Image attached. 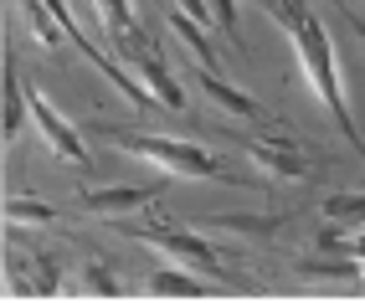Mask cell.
<instances>
[{
    "instance_id": "cell-8",
    "label": "cell",
    "mask_w": 365,
    "mask_h": 303,
    "mask_svg": "<svg viewBox=\"0 0 365 303\" xmlns=\"http://www.w3.org/2000/svg\"><path fill=\"white\" fill-rule=\"evenodd\" d=\"M196 83L216 98V103H222L227 113H237V118H247V123H273V113H267L262 103H257V98H247V93H237V88H227L222 78H216V67H201L196 72Z\"/></svg>"
},
{
    "instance_id": "cell-7",
    "label": "cell",
    "mask_w": 365,
    "mask_h": 303,
    "mask_svg": "<svg viewBox=\"0 0 365 303\" xmlns=\"http://www.w3.org/2000/svg\"><path fill=\"white\" fill-rule=\"evenodd\" d=\"M11 277H16V288L21 293H57L62 288V267L52 252H31V262L26 257H11Z\"/></svg>"
},
{
    "instance_id": "cell-9",
    "label": "cell",
    "mask_w": 365,
    "mask_h": 303,
    "mask_svg": "<svg viewBox=\"0 0 365 303\" xmlns=\"http://www.w3.org/2000/svg\"><path fill=\"white\" fill-rule=\"evenodd\" d=\"M155 190L144 185H113V190H83V206L93 211H129V206H150Z\"/></svg>"
},
{
    "instance_id": "cell-17",
    "label": "cell",
    "mask_w": 365,
    "mask_h": 303,
    "mask_svg": "<svg viewBox=\"0 0 365 303\" xmlns=\"http://www.w3.org/2000/svg\"><path fill=\"white\" fill-rule=\"evenodd\" d=\"M83 283H88V293H98V298H113V293H118V277H113L103 262H88Z\"/></svg>"
},
{
    "instance_id": "cell-16",
    "label": "cell",
    "mask_w": 365,
    "mask_h": 303,
    "mask_svg": "<svg viewBox=\"0 0 365 303\" xmlns=\"http://www.w3.org/2000/svg\"><path fill=\"white\" fill-rule=\"evenodd\" d=\"M21 16L36 26V36H41L46 46H57V26H52V16H46V0H21Z\"/></svg>"
},
{
    "instance_id": "cell-15",
    "label": "cell",
    "mask_w": 365,
    "mask_h": 303,
    "mask_svg": "<svg viewBox=\"0 0 365 303\" xmlns=\"http://www.w3.org/2000/svg\"><path fill=\"white\" fill-rule=\"evenodd\" d=\"M324 216L329 221H365V195H329Z\"/></svg>"
},
{
    "instance_id": "cell-4",
    "label": "cell",
    "mask_w": 365,
    "mask_h": 303,
    "mask_svg": "<svg viewBox=\"0 0 365 303\" xmlns=\"http://www.w3.org/2000/svg\"><path fill=\"white\" fill-rule=\"evenodd\" d=\"M26 108H31L36 129H41L46 139H52V149H57L62 160H72V165H88V149H83V139L72 134V123H67V118H62V113H57L52 103H46L41 93H26Z\"/></svg>"
},
{
    "instance_id": "cell-13",
    "label": "cell",
    "mask_w": 365,
    "mask_h": 303,
    "mask_svg": "<svg viewBox=\"0 0 365 303\" xmlns=\"http://www.w3.org/2000/svg\"><path fill=\"white\" fill-rule=\"evenodd\" d=\"M98 16H103V31L108 36H118V41H124V36H134L139 26H134V16H129V6H124V0H98Z\"/></svg>"
},
{
    "instance_id": "cell-1",
    "label": "cell",
    "mask_w": 365,
    "mask_h": 303,
    "mask_svg": "<svg viewBox=\"0 0 365 303\" xmlns=\"http://www.w3.org/2000/svg\"><path fill=\"white\" fill-rule=\"evenodd\" d=\"M267 11H273L283 26H288V36H294V46H299V57H304V67H309V78H314V93L329 103V113L339 118V129H345V139L360 149V165H365V144H360V129L350 123V108H345V93H339V72H334V52H329V31L314 21L309 11H304V0H267Z\"/></svg>"
},
{
    "instance_id": "cell-5",
    "label": "cell",
    "mask_w": 365,
    "mask_h": 303,
    "mask_svg": "<svg viewBox=\"0 0 365 303\" xmlns=\"http://www.w3.org/2000/svg\"><path fill=\"white\" fill-rule=\"evenodd\" d=\"M118 46H124V57L144 72V83H150L155 93H160V103H170V108H180L185 103V98H180V88L175 83H170V72H165V62H160V52H150V46H144V31H134V36H124V41H118Z\"/></svg>"
},
{
    "instance_id": "cell-14",
    "label": "cell",
    "mask_w": 365,
    "mask_h": 303,
    "mask_svg": "<svg viewBox=\"0 0 365 303\" xmlns=\"http://www.w3.org/2000/svg\"><path fill=\"white\" fill-rule=\"evenodd\" d=\"M6 221H11V226H16V221H57V211L41 206L36 195H11V200H6Z\"/></svg>"
},
{
    "instance_id": "cell-20",
    "label": "cell",
    "mask_w": 365,
    "mask_h": 303,
    "mask_svg": "<svg viewBox=\"0 0 365 303\" xmlns=\"http://www.w3.org/2000/svg\"><path fill=\"white\" fill-rule=\"evenodd\" d=\"M185 11H196V21H206V0H180Z\"/></svg>"
},
{
    "instance_id": "cell-3",
    "label": "cell",
    "mask_w": 365,
    "mask_h": 303,
    "mask_svg": "<svg viewBox=\"0 0 365 303\" xmlns=\"http://www.w3.org/2000/svg\"><path fill=\"white\" fill-rule=\"evenodd\" d=\"M113 144H124V149H134V155L155 160V165L175 170V175H206V180H216V175H222V165H216V160L206 155V149H196V144H175V139H144V134H113Z\"/></svg>"
},
{
    "instance_id": "cell-11",
    "label": "cell",
    "mask_w": 365,
    "mask_h": 303,
    "mask_svg": "<svg viewBox=\"0 0 365 303\" xmlns=\"http://www.w3.org/2000/svg\"><path fill=\"white\" fill-rule=\"evenodd\" d=\"M170 26L190 41V52L201 57V67H216V52H211V41H206V31H201V21H190L185 11H170Z\"/></svg>"
},
{
    "instance_id": "cell-6",
    "label": "cell",
    "mask_w": 365,
    "mask_h": 303,
    "mask_svg": "<svg viewBox=\"0 0 365 303\" xmlns=\"http://www.w3.org/2000/svg\"><path fill=\"white\" fill-rule=\"evenodd\" d=\"M247 155L267 170V175H288V180H304V160H299V144L288 134H273V139H247Z\"/></svg>"
},
{
    "instance_id": "cell-18",
    "label": "cell",
    "mask_w": 365,
    "mask_h": 303,
    "mask_svg": "<svg viewBox=\"0 0 365 303\" xmlns=\"http://www.w3.org/2000/svg\"><path fill=\"white\" fill-rule=\"evenodd\" d=\"M211 11H216V21H222V31L237 36V6L232 0H211Z\"/></svg>"
},
{
    "instance_id": "cell-2",
    "label": "cell",
    "mask_w": 365,
    "mask_h": 303,
    "mask_svg": "<svg viewBox=\"0 0 365 303\" xmlns=\"http://www.w3.org/2000/svg\"><path fill=\"white\" fill-rule=\"evenodd\" d=\"M129 232L144 237V242H155V247H165V252H175L180 262H196L206 277H227V262L216 257V247H211V242L180 232V226H170V216L155 211V206H150V221H144V226H129Z\"/></svg>"
},
{
    "instance_id": "cell-19",
    "label": "cell",
    "mask_w": 365,
    "mask_h": 303,
    "mask_svg": "<svg viewBox=\"0 0 365 303\" xmlns=\"http://www.w3.org/2000/svg\"><path fill=\"white\" fill-rule=\"evenodd\" d=\"M339 11H345V21H350V26H355V36H360V41H365V21H360V16H355V11H350V6H339Z\"/></svg>"
},
{
    "instance_id": "cell-12",
    "label": "cell",
    "mask_w": 365,
    "mask_h": 303,
    "mask_svg": "<svg viewBox=\"0 0 365 303\" xmlns=\"http://www.w3.org/2000/svg\"><path fill=\"white\" fill-rule=\"evenodd\" d=\"M150 288L155 293H165V298H196V293H206L196 277H185V272H170V267H160L155 277H150Z\"/></svg>"
},
{
    "instance_id": "cell-21",
    "label": "cell",
    "mask_w": 365,
    "mask_h": 303,
    "mask_svg": "<svg viewBox=\"0 0 365 303\" xmlns=\"http://www.w3.org/2000/svg\"><path fill=\"white\" fill-rule=\"evenodd\" d=\"M360 277H365V252H360Z\"/></svg>"
},
{
    "instance_id": "cell-10",
    "label": "cell",
    "mask_w": 365,
    "mask_h": 303,
    "mask_svg": "<svg viewBox=\"0 0 365 303\" xmlns=\"http://www.w3.org/2000/svg\"><path fill=\"white\" fill-rule=\"evenodd\" d=\"M21 113H26V88L16 83V57L6 52V139L21 129Z\"/></svg>"
}]
</instances>
